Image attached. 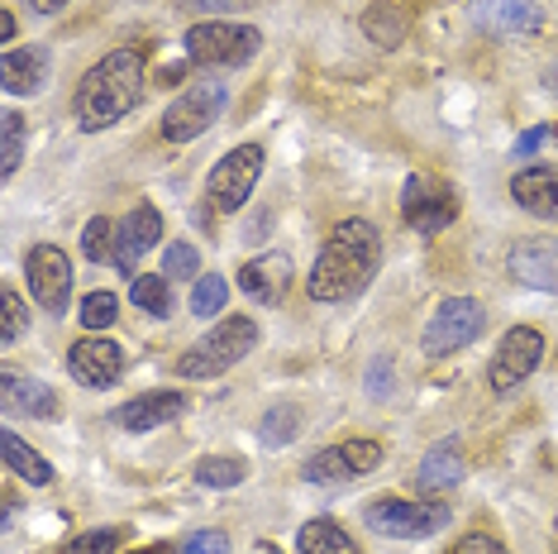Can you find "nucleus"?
Here are the masks:
<instances>
[{
    "label": "nucleus",
    "mask_w": 558,
    "mask_h": 554,
    "mask_svg": "<svg viewBox=\"0 0 558 554\" xmlns=\"http://www.w3.org/2000/svg\"><path fill=\"white\" fill-rule=\"evenodd\" d=\"M449 554H506V545L501 540H492V535H482V531H473V535H463Z\"/></svg>",
    "instance_id": "37"
},
{
    "label": "nucleus",
    "mask_w": 558,
    "mask_h": 554,
    "mask_svg": "<svg viewBox=\"0 0 558 554\" xmlns=\"http://www.w3.org/2000/svg\"><path fill=\"white\" fill-rule=\"evenodd\" d=\"M182 411H186V393H144V397L116 407L110 425H116V431H130V435H144V431H158V425L177 421Z\"/></svg>",
    "instance_id": "15"
},
{
    "label": "nucleus",
    "mask_w": 558,
    "mask_h": 554,
    "mask_svg": "<svg viewBox=\"0 0 558 554\" xmlns=\"http://www.w3.org/2000/svg\"><path fill=\"white\" fill-rule=\"evenodd\" d=\"M144 96V53L138 48H116L96 62L77 86V124L86 134L110 130L124 120Z\"/></svg>",
    "instance_id": "2"
},
{
    "label": "nucleus",
    "mask_w": 558,
    "mask_h": 554,
    "mask_svg": "<svg viewBox=\"0 0 558 554\" xmlns=\"http://www.w3.org/2000/svg\"><path fill=\"white\" fill-rule=\"evenodd\" d=\"M24 277H29V292L44 311L62 316L72 297V258L62 254L58 244H34L29 258H24Z\"/></svg>",
    "instance_id": "12"
},
{
    "label": "nucleus",
    "mask_w": 558,
    "mask_h": 554,
    "mask_svg": "<svg viewBox=\"0 0 558 554\" xmlns=\"http://www.w3.org/2000/svg\"><path fill=\"white\" fill-rule=\"evenodd\" d=\"M258 178H263V148L258 144H239V148H230V154L210 168L206 201L220 210V216H234V210L253 196Z\"/></svg>",
    "instance_id": "7"
},
{
    "label": "nucleus",
    "mask_w": 558,
    "mask_h": 554,
    "mask_svg": "<svg viewBox=\"0 0 558 554\" xmlns=\"http://www.w3.org/2000/svg\"><path fill=\"white\" fill-rule=\"evenodd\" d=\"M0 455H5V469H15L24 483H34V487H48L53 483V463H48L39 449H29L15 431H5L0 435Z\"/></svg>",
    "instance_id": "23"
},
{
    "label": "nucleus",
    "mask_w": 558,
    "mask_h": 554,
    "mask_svg": "<svg viewBox=\"0 0 558 554\" xmlns=\"http://www.w3.org/2000/svg\"><path fill=\"white\" fill-rule=\"evenodd\" d=\"M5 407L10 411H24V416H39V421H53V416L62 411L58 407V397H53V387L39 383V377H20V373H10L5 369Z\"/></svg>",
    "instance_id": "21"
},
{
    "label": "nucleus",
    "mask_w": 558,
    "mask_h": 554,
    "mask_svg": "<svg viewBox=\"0 0 558 554\" xmlns=\"http://www.w3.org/2000/svg\"><path fill=\"white\" fill-rule=\"evenodd\" d=\"M401 216L421 234H439L459 220V192H453L449 182L429 178V172H415V178H405V186H401Z\"/></svg>",
    "instance_id": "9"
},
{
    "label": "nucleus",
    "mask_w": 558,
    "mask_h": 554,
    "mask_svg": "<svg viewBox=\"0 0 558 554\" xmlns=\"http://www.w3.org/2000/svg\"><path fill=\"white\" fill-rule=\"evenodd\" d=\"M201 273V254H196V244H172L168 249V258H162V277H196Z\"/></svg>",
    "instance_id": "33"
},
{
    "label": "nucleus",
    "mask_w": 558,
    "mask_h": 554,
    "mask_svg": "<svg viewBox=\"0 0 558 554\" xmlns=\"http://www.w3.org/2000/svg\"><path fill=\"white\" fill-rule=\"evenodd\" d=\"M182 554H230V540H225L220 531H196L182 545Z\"/></svg>",
    "instance_id": "36"
},
{
    "label": "nucleus",
    "mask_w": 558,
    "mask_h": 554,
    "mask_svg": "<svg viewBox=\"0 0 558 554\" xmlns=\"http://www.w3.org/2000/svg\"><path fill=\"white\" fill-rule=\"evenodd\" d=\"M482 330H487V311H482V301L449 297L435 316H429L425 335H421V349L429 359H449V354H459V349L473 345Z\"/></svg>",
    "instance_id": "6"
},
{
    "label": "nucleus",
    "mask_w": 558,
    "mask_h": 554,
    "mask_svg": "<svg viewBox=\"0 0 558 554\" xmlns=\"http://www.w3.org/2000/svg\"><path fill=\"white\" fill-rule=\"evenodd\" d=\"M10 39H15V15L5 10V15H0V44H10Z\"/></svg>",
    "instance_id": "40"
},
{
    "label": "nucleus",
    "mask_w": 558,
    "mask_h": 554,
    "mask_svg": "<svg viewBox=\"0 0 558 554\" xmlns=\"http://www.w3.org/2000/svg\"><path fill=\"white\" fill-rule=\"evenodd\" d=\"M511 196L520 210L539 220L558 225V162H535V168H520L511 178Z\"/></svg>",
    "instance_id": "17"
},
{
    "label": "nucleus",
    "mask_w": 558,
    "mask_h": 554,
    "mask_svg": "<svg viewBox=\"0 0 558 554\" xmlns=\"http://www.w3.org/2000/svg\"><path fill=\"white\" fill-rule=\"evenodd\" d=\"M116 316H120V297L116 292H86L82 297L77 321L86 325V330H106V325H116Z\"/></svg>",
    "instance_id": "29"
},
{
    "label": "nucleus",
    "mask_w": 558,
    "mask_h": 554,
    "mask_svg": "<svg viewBox=\"0 0 558 554\" xmlns=\"http://www.w3.org/2000/svg\"><path fill=\"white\" fill-rule=\"evenodd\" d=\"M558 130H530V134H520L515 138V158H525V154H535V148L544 144V138H554Z\"/></svg>",
    "instance_id": "38"
},
{
    "label": "nucleus",
    "mask_w": 558,
    "mask_h": 554,
    "mask_svg": "<svg viewBox=\"0 0 558 554\" xmlns=\"http://www.w3.org/2000/svg\"><path fill=\"white\" fill-rule=\"evenodd\" d=\"M24 301H20V292H10L5 287V325H0V335H5V345H15V339L24 335Z\"/></svg>",
    "instance_id": "35"
},
{
    "label": "nucleus",
    "mask_w": 558,
    "mask_h": 554,
    "mask_svg": "<svg viewBox=\"0 0 558 554\" xmlns=\"http://www.w3.org/2000/svg\"><path fill=\"white\" fill-rule=\"evenodd\" d=\"M162 239V216L154 206H134L130 216L120 220V244H116V268L124 277H138V258L148 254Z\"/></svg>",
    "instance_id": "16"
},
{
    "label": "nucleus",
    "mask_w": 558,
    "mask_h": 554,
    "mask_svg": "<svg viewBox=\"0 0 558 554\" xmlns=\"http://www.w3.org/2000/svg\"><path fill=\"white\" fill-rule=\"evenodd\" d=\"M253 349H258V321L253 316H225L215 330H206L182 359H177V373L192 377V383L196 377H220L225 369L244 363Z\"/></svg>",
    "instance_id": "3"
},
{
    "label": "nucleus",
    "mask_w": 558,
    "mask_h": 554,
    "mask_svg": "<svg viewBox=\"0 0 558 554\" xmlns=\"http://www.w3.org/2000/svg\"><path fill=\"white\" fill-rule=\"evenodd\" d=\"M138 554H168V550H138Z\"/></svg>",
    "instance_id": "43"
},
{
    "label": "nucleus",
    "mask_w": 558,
    "mask_h": 554,
    "mask_svg": "<svg viewBox=\"0 0 558 554\" xmlns=\"http://www.w3.org/2000/svg\"><path fill=\"white\" fill-rule=\"evenodd\" d=\"M363 29H367V39H377V44H401V34H405V20L401 15H391V5H373L367 10V20H363Z\"/></svg>",
    "instance_id": "31"
},
{
    "label": "nucleus",
    "mask_w": 558,
    "mask_h": 554,
    "mask_svg": "<svg viewBox=\"0 0 558 554\" xmlns=\"http://www.w3.org/2000/svg\"><path fill=\"white\" fill-rule=\"evenodd\" d=\"M544 86H549V92L558 96V62H554V68H549V72H544Z\"/></svg>",
    "instance_id": "42"
},
{
    "label": "nucleus",
    "mask_w": 558,
    "mask_h": 554,
    "mask_svg": "<svg viewBox=\"0 0 558 554\" xmlns=\"http://www.w3.org/2000/svg\"><path fill=\"white\" fill-rule=\"evenodd\" d=\"M186 10H244L248 0H182Z\"/></svg>",
    "instance_id": "39"
},
{
    "label": "nucleus",
    "mask_w": 558,
    "mask_h": 554,
    "mask_svg": "<svg viewBox=\"0 0 558 554\" xmlns=\"http://www.w3.org/2000/svg\"><path fill=\"white\" fill-rule=\"evenodd\" d=\"M182 48L201 68H244V62L258 58L263 29L258 24H239V20H206L186 29Z\"/></svg>",
    "instance_id": "4"
},
{
    "label": "nucleus",
    "mask_w": 558,
    "mask_h": 554,
    "mask_svg": "<svg viewBox=\"0 0 558 554\" xmlns=\"http://www.w3.org/2000/svg\"><path fill=\"white\" fill-rule=\"evenodd\" d=\"M68 373L77 377L82 387H110V383H120V373H124V349L116 345V339L86 335V339L72 345Z\"/></svg>",
    "instance_id": "14"
},
{
    "label": "nucleus",
    "mask_w": 558,
    "mask_h": 554,
    "mask_svg": "<svg viewBox=\"0 0 558 554\" xmlns=\"http://www.w3.org/2000/svg\"><path fill=\"white\" fill-rule=\"evenodd\" d=\"M116 244H120V225H110L106 216L86 220V230H82V254L86 258H92V263L116 258Z\"/></svg>",
    "instance_id": "28"
},
{
    "label": "nucleus",
    "mask_w": 558,
    "mask_h": 554,
    "mask_svg": "<svg viewBox=\"0 0 558 554\" xmlns=\"http://www.w3.org/2000/svg\"><path fill=\"white\" fill-rule=\"evenodd\" d=\"M506 273L515 282L535 287V292L558 297V239L554 234H530L506 249Z\"/></svg>",
    "instance_id": "13"
},
{
    "label": "nucleus",
    "mask_w": 558,
    "mask_h": 554,
    "mask_svg": "<svg viewBox=\"0 0 558 554\" xmlns=\"http://www.w3.org/2000/svg\"><path fill=\"white\" fill-rule=\"evenodd\" d=\"M244 478H248V459H239V455H206L196 463L201 487H239Z\"/></svg>",
    "instance_id": "26"
},
{
    "label": "nucleus",
    "mask_w": 558,
    "mask_h": 554,
    "mask_svg": "<svg viewBox=\"0 0 558 554\" xmlns=\"http://www.w3.org/2000/svg\"><path fill=\"white\" fill-rule=\"evenodd\" d=\"M296 545L301 554H363L359 545H353V535L344 531V526H335V521H306L301 526V535H296Z\"/></svg>",
    "instance_id": "24"
},
{
    "label": "nucleus",
    "mask_w": 558,
    "mask_h": 554,
    "mask_svg": "<svg viewBox=\"0 0 558 554\" xmlns=\"http://www.w3.org/2000/svg\"><path fill=\"white\" fill-rule=\"evenodd\" d=\"M449 507L444 502H405V497H377L367 502L363 521L373 526L377 535L387 540H425V535H439L449 526Z\"/></svg>",
    "instance_id": "5"
},
{
    "label": "nucleus",
    "mask_w": 558,
    "mask_h": 554,
    "mask_svg": "<svg viewBox=\"0 0 558 554\" xmlns=\"http://www.w3.org/2000/svg\"><path fill=\"white\" fill-rule=\"evenodd\" d=\"M463 483V449L453 439H439L435 449L425 455L421 473H415V487L421 493H449V487Z\"/></svg>",
    "instance_id": "20"
},
{
    "label": "nucleus",
    "mask_w": 558,
    "mask_h": 554,
    "mask_svg": "<svg viewBox=\"0 0 558 554\" xmlns=\"http://www.w3.org/2000/svg\"><path fill=\"white\" fill-rule=\"evenodd\" d=\"M225 110V82H196L162 110V138L168 144H192L220 120Z\"/></svg>",
    "instance_id": "8"
},
{
    "label": "nucleus",
    "mask_w": 558,
    "mask_h": 554,
    "mask_svg": "<svg viewBox=\"0 0 558 554\" xmlns=\"http://www.w3.org/2000/svg\"><path fill=\"white\" fill-rule=\"evenodd\" d=\"M383 463V445L377 439H344V445H329L306 463V483L315 487H349L367 478Z\"/></svg>",
    "instance_id": "10"
},
{
    "label": "nucleus",
    "mask_w": 558,
    "mask_h": 554,
    "mask_svg": "<svg viewBox=\"0 0 558 554\" xmlns=\"http://www.w3.org/2000/svg\"><path fill=\"white\" fill-rule=\"evenodd\" d=\"M544 359V335L535 330V325H515V330L501 335L497 354H492V393H511V387H520L530 373L539 369Z\"/></svg>",
    "instance_id": "11"
},
{
    "label": "nucleus",
    "mask_w": 558,
    "mask_h": 554,
    "mask_svg": "<svg viewBox=\"0 0 558 554\" xmlns=\"http://www.w3.org/2000/svg\"><path fill=\"white\" fill-rule=\"evenodd\" d=\"M116 545H120V531H86L62 554H116Z\"/></svg>",
    "instance_id": "34"
},
{
    "label": "nucleus",
    "mask_w": 558,
    "mask_h": 554,
    "mask_svg": "<svg viewBox=\"0 0 558 554\" xmlns=\"http://www.w3.org/2000/svg\"><path fill=\"white\" fill-rule=\"evenodd\" d=\"M296 431H301V411L282 401V407H272L268 416H263L258 439H263L268 449H282V445H291V435H296Z\"/></svg>",
    "instance_id": "27"
},
{
    "label": "nucleus",
    "mask_w": 558,
    "mask_h": 554,
    "mask_svg": "<svg viewBox=\"0 0 558 554\" xmlns=\"http://www.w3.org/2000/svg\"><path fill=\"white\" fill-rule=\"evenodd\" d=\"M477 20L501 34H525L539 24V10L530 0H477Z\"/></svg>",
    "instance_id": "22"
},
{
    "label": "nucleus",
    "mask_w": 558,
    "mask_h": 554,
    "mask_svg": "<svg viewBox=\"0 0 558 554\" xmlns=\"http://www.w3.org/2000/svg\"><path fill=\"white\" fill-rule=\"evenodd\" d=\"M29 5H34V10H44V15H58V10L68 5V0H29Z\"/></svg>",
    "instance_id": "41"
},
{
    "label": "nucleus",
    "mask_w": 558,
    "mask_h": 554,
    "mask_svg": "<svg viewBox=\"0 0 558 554\" xmlns=\"http://www.w3.org/2000/svg\"><path fill=\"white\" fill-rule=\"evenodd\" d=\"M0 134H5V162H0V172H5V178H15L20 162H24V120L15 116V110H5Z\"/></svg>",
    "instance_id": "32"
},
{
    "label": "nucleus",
    "mask_w": 558,
    "mask_h": 554,
    "mask_svg": "<svg viewBox=\"0 0 558 554\" xmlns=\"http://www.w3.org/2000/svg\"><path fill=\"white\" fill-rule=\"evenodd\" d=\"M172 277H162V273H138L134 282H130V297H134V306L138 311H148L154 321L162 316H172Z\"/></svg>",
    "instance_id": "25"
},
{
    "label": "nucleus",
    "mask_w": 558,
    "mask_h": 554,
    "mask_svg": "<svg viewBox=\"0 0 558 554\" xmlns=\"http://www.w3.org/2000/svg\"><path fill=\"white\" fill-rule=\"evenodd\" d=\"M291 277H296V268H291L287 254H263L239 268V287H244L253 301H263V306H277V301L291 292Z\"/></svg>",
    "instance_id": "18"
},
{
    "label": "nucleus",
    "mask_w": 558,
    "mask_h": 554,
    "mask_svg": "<svg viewBox=\"0 0 558 554\" xmlns=\"http://www.w3.org/2000/svg\"><path fill=\"white\" fill-rule=\"evenodd\" d=\"M377 225L373 220H339L335 225V234L325 239V249H320V258H315V268L306 277V292L315 301H353L363 292L367 282H373V273H377Z\"/></svg>",
    "instance_id": "1"
},
{
    "label": "nucleus",
    "mask_w": 558,
    "mask_h": 554,
    "mask_svg": "<svg viewBox=\"0 0 558 554\" xmlns=\"http://www.w3.org/2000/svg\"><path fill=\"white\" fill-rule=\"evenodd\" d=\"M48 48H5V58H0V86H5V96H34L44 92L48 82Z\"/></svg>",
    "instance_id": "19"
},
{
    "label": "nucleus",
    "mask_w": 558,
    "mask_h": 554,
    "mask_svg": "<svg viewBox=\"0 0 558 554\" xmlns=\"http://www.w3.org/2000/svg\"><path fill=\"white\" fill-rule=\"evenodd\" d=\"M225 297H230L225 277H201L192 292V316H225Z\"/></svg>",
    "instance_id": "30"
}]
</instances>
